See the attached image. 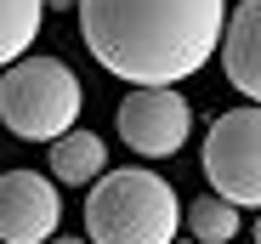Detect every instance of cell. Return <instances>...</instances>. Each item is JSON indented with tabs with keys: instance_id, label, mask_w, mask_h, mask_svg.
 I'll list each match as a JSON object with an SVG mask.
<instances>
[{
	"instance_id": "obj_1",
	"label": "cell",
	"mask_w": 261,
	"mask_h": 244,
	"mask_svg": "<svg viewBox=\"0 0 261 244\" xmlns=\"http://www.w3.org/2000/svg\"><path fill=\"white\" fill-rule=\"evenodd\" d=\"M80 40L125 86H182L216 57L227 0H74Z\"/></svg>"
},
{
	"instance_id": "obj_2",
	"label": "cell",
	"mask_w": 261,
	"mask_h": 244,
	"mask_svg": "<svg viewBox=\"0 0 261 244\" xmlns=\"http://www.w3.org/2000/svg\"><path fill=\"white\" fill-rule=\"evenodd\" d=\"M182 233V199L165 176L125 165L85 182V244H170Z\"/></svg>"
},
{
	"instance_id": "obj_3",
	"label": "cell",
	"mask_w": 261,
	"mask_h": 244,
	"mask_svg": "<svg viewBox=\"0 0 261 244\" xmlns=\"http://www.w3.org/2000/svg\"><path fill=\"white\" fill-rule=\"evenodd\" d=\"M85 108L80 74L63 57H17L0 68V119L23 142H57Z\"/></svg>"
},
{
	"instance_id": "obj_4",
	"label": "cell",
	"mask_w": 261,
	"mask_h": 244,
	"mask_svg": "<svg viewBox=\"0 0 261 244\" xmlns=\"http://www.w3.org/2000/svg\"><path fill=\"white\" fill-rule=\"evenodd\" d=\"M204 182L216 199H227L239 210L261 205V114L255 102L227 108L210 119V137H204Z\"/></svg>"
},
{
	"instance_id": "obj_5",
	"label": "cell",
	"mask_w": 261,
	"mask_h": 244,
	"mask_svg": "<svg viewBox=\"0 0 261 244\" xmlns=\"http://www.w3.org/2000/svg\"><path fill=\"white\" fill-rule=\"evenodd\" d=\"M114 125H119L125 148L137 159H170V153H182V142L193 131V108H188L182 91H170V86H137L119 102Z\"/></svg>"
},
{
	"instance_id": "obj_6",
	"label": "cell",
	"mask_w": 261,
	"mask_h": 244,
	"mask_svg": "<svg viewBox=\"0 0 261 244\" xmlns=\"http://www.w3.org/2000/svg\"><path fill=\"white\" fill-rule=\"evenodd\" d=\"M63 222V187L46 171L0 176V244H46Z\"/></svg>"
},
{
	"instance_id": "obj_7",
	"label": "cell",
	"mask_w": 261,
	"mask_h": 244,
	"mask_svg": "<svg viewBox=\"0 0 261 244\" xmlns=\"http://www.w3.org/2000/svg\"><path fill=\"white\" fill-rule=\"evenodd\" d=\"M216 57H222L227 86H233L244 102H255V97H261V0H239V12L222 17Z\"/></svg>"
},
{
	"instance_id": "obj_8",
	"label": "cell",
	"mask_w": 261,
	"mask_h": 244,
	"mask_svg": "<svg viewBox=\"0 0 261 244\" xmlns=\"http://www.w3.org/2000/svg\"><path fill=\"white\" fill-rule=\"evenodd\" d=\"M108 171V148H102V137L97 131H63L57 142H51V182L57 187H85V182H97Z\"/></svg>"
},
{
	"instance_id": "obj_9",
	"label": "cell",
	"mask_w": 261,
	"mask_h": 244,
	"mask_svg": "<svg viewBox=\"0 0 261 244\" xmlns=\"http://www.w3.org/2000/svg\"><path fill=\"white\" fill-rule=\"evenodd\" d=\"M40 17H46L40 0H0V68L29 57V46L40 40Z\"/></svg>"
},
{
	"instance_id": "obj_10",
	"label": "cell",
	"mask_w": 261,
	"mask_h": 244,
	"mask_svg": "<svg viewBox=\"0 0 261 244\" xmlns=\"http://www.w3.org/2000/svg\"><path fill=\"white\" fill-rule=\"evenodd\" d=\"M182 222H188V238L193 244H233L239 238V205H227V199H216V193L193 199Z\"/></svg>"
},
{
	"instance_id": "obj_11",
	"label": "cell",
	"mask_w": 261,
	"mask_h": 244,
	"mask_svg": "<svg viewBox=\"0 0 261 244\" xmlns=\"http://www.w3.org/2000/svg\"><path fill=\"white\" fill-rule=\"evenodd\" d=\"M46 244H85V238H63V233H51V238H46Z\"/></svg>"
},
{
	"instance_id": "obj_12",
	"label": "cell",
	"mask_w": 261,
	"mask_h": 244,
	"mask_svg": "<svg viewBox=\"0 0 261 244\" xmlns=\"http://www.w3.org/2000/svg\"><path fill=\"white\" fill-rule=\"evenodd\" d=\"M40 6H57V12H68V6H74V0H40Z\"/></svg>"
},
{
	"instance_id": "obj_13",
	"label": "cell",
	"mask_w": 261,
	"mask_h": 244,
	"mask_svg": "<svg viewBox=\"0 0 261 244\" xmlns=\"http://www.w3.org/2000/svg\"><path fill=\"white\" fill-rule=\"evenodd\" d=\"M170 244H193V238H188V233H176V238H170Z\"/></svg>"
}]
</instances>
